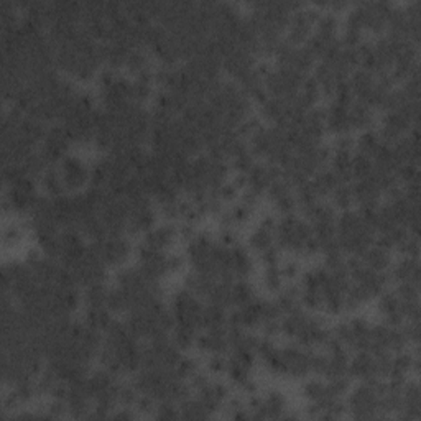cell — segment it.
I'll return each mask as SVG.
<instances>
[{
	"mask_svg": "<svg viewBox=\"0 0 421 421\" xmlns=\"http://www.w3.org/2000/svg\"><path fill=\"white\" fill-rule=\"evenodd\" d=\"M196 397L201 400V403L210 413H214L224 405L225 397H227V389H225L223 384L209 382L208 385H204L201 390H198Z\"/></svg>",
	"mask_w": 421,
	"mask_h": 421,
	"instance_id": "obj_25",
	"label": "cell"
},
{
	"mask_svg": "<svg viewBox=\"0 0 421 421\" xmlns=\"http://www.w3.org/2000/svg\"><path fill=\"white\" fill-rule=\"evenodd\" d=\"M125 66L135 76H138L140 73L147 71L150 69V63H148V57L145 53V48H134L130 49L127 59H125Z\"/></svg>",
	"mask_w": 421,
	"mask_h": 421,
	"instance_id": "obj_36",
	"label": "cell"
},
{
	"mask_svg": "<svg viewBox=\"0 0 421 421\" xmlns=\"http://www.w3.org/2000/svg\"><path fill=\"white\" fill-rule=\"evenodd\" d=\"M349 120H350V129H355V130L369 129L370 124L374 122V109L362 102L354 101L349 107Z\"/></svg>",
	"mask_w": 421,
	"mask_h": 421,
	"instance_id": "obj_31",
	"label": "cell"
},
{
	"mask_svg": "<svg viewBox=\"0 0 421 421\" xmlns=\"http://www.w3.org/2000/svg\"><path fill=\"white\" fill-rule=\"evenodd\" d=\"M316 32L336 37V32H338V18H336V15L329 12L319 15L318 22H316Z\"/></svg>",
	"mask_w": 421,
	"mask_h": 421,
	"instance_id": "obj_43",
	"label": "cell"
},
{
	"mask_svg": "<svg viewBox=\"0 0 421 421\" xmlns=\"http://www.w3.org/2000/svg\"><path fill=\"white\" fill-rule=\"evenodd\" d=\"M359 259L367 268L375 270V272H385L392 263V252L374 242L359 255Z\"/></svg>",
	"mask_w": 421,
	"mask_h": 421,
	"instance_id": "obj_22",
	"label": "cell"
},
{
	"mask_svg": "<svg viewBox=\"0 0 421 421\" xmlns=\"http://www.w3.org/2000/svg\"><path fill=\"white\" fill-rule=\"evenodd\" d=\"M415 127H418V124L413 122V119L405 110H387L379 135L382 142L392 145L398 138L408 135L410 130Z\"/></svg>",
	"mask_w": 421,
	"mask_h": 421,
	"instance_id": "obj_12",
	"label": "cell"
},
{
	"mask_svg": "<svg viewBox=\"0 0 421 421\" xmlns=\"http://www.w3.org/2000/svg\"><path fill=\"white\" fill-rule=\"evenodd\" d=\"M255 298L254 288L247 280H234L232 283V307H242V304L252 302Z\"/></svg>",
	"mask_w": 421,
	"mask_h": 421,
	"instance_id": "obj_38",
	"label": "cell"
},
{
	"mask_svg": "<svg viewBox=\"0 0 421 421\" xmlns=\"http://www.w3.org/2000/svg\"><path fill=\"white\" fill-rule=\"evenodd\" d=\"M177 237H178V229L174 227L173 224H163V225H158V227H152L148 232H145L142 245L143 247L165 252Z\"/></svg>",
	"mask_w": 421,
	"mask_h": 421,
	"instance_id": "obj_20",
	"label": "cell"
},
{
	"mask_svg": "<svg viewBox=\"0 0 421 421\" xmlns=\"http://www.w3.org/2000/svg\"><path fill=\"white\" fill-rule=\"evenodd\" d=\"M382 143H384L382 138H380V135L377 132L367 130V132H364L357 138V142H355V147H357L359 153H364V155H367V157L372 158V155L377 152L379 147Z\"/></svg>",
	"mask_w": 421,
	"mask_h": 421,
	"instance_id": "obj_39",
	"label": "cell"
},
{
	"mask_svg": "<svg viewBox=\"0 0 421 421\" xmlns=\"http://www.w3.org/2000/svg\"><path fill=\"white\" fill-rule=\"evenodd\" d=\"M379 312L385 318V323L390 326H402L405 323V316L402 309V303L395 292L382 293L379 302Z\"/></svg>",
	"mask_w": 421,
	"mask_h": 421,
	"instance_id": "obj_23",
	"label": "cell"
},
{
	"mask_svg": "<svg viewBox=\"0 0 421 421\" xmlns=\"http://www.w3.org/2000/svg\"><path fill=\"white\" fill-rule=\"evenodd\" d=\"M71 137L61 124H54L47 130L40 152L47 160L48 165H54L66 157V152L71 145Z\"/></svg>",
	"mask_w": 421,
	"mask_h": 421,
	"instance_id": "obj_10",
	"label": "cell"
},
{
	"mask_svg": "<svg viewBox=\"0 0 421 421\" xmlns=\"http://www.w3.org/2000/svg\"><path fill=\"white\" fill-rule=\"evenodd\" d=\"M230 273H232L234 280H245L252 272V260L247 250L239 247L237 244L230 247Z\"/></svg>",
	"mask_w": 421,
	"mask_h": 421,
	"instance_id": "obj_26",
	"label": "cell"
},
{
	"mask_svg": "<svg viewBox=\"0 0 421 421\" xmlns=\"http://www.w3.org/2000/svg\"><path fill=\"white\" fill-rule=\"evenodd\" d=\"M203 308L201 298L189 292L188 288H183L173 295L170 312L173 314L174 324L198 331L203 329Z\"/></svg>",
	"mask_w": 421,
	"mask_h": 421,
	"instance_id": "obj_4",
	"label": "cell"
},
{
	"mask_svg": "<svg viewBox=\"0 0 421 421\" xmlns=\"http://www.w3.org/2000/svg\"><path fill=\"white\" fill-rule=\"evenodd\" d=\"M178 408H179V418H184V420H206L213 417V413L204 407L201 400L198 397L184 398L183 402L178 403Z\"/></svg>",
	"mask_w": 421,
	"mask_h": 421,
	"instance_id": "obj_33",
	"label": "cell"
},
{
	"mask_svg": "<svg viewBox=\"0 0 421 421\" xmlns=\"http://www.w3.org/2000/svg\"><path fill=\"white\" fill-rule=\"evenodd\" d=\"M227 326L225 308L215 303H206L203 308V329H219Z\"/></svg>",
	"mask_w": 421,
	"mask_h": 421,
	"instance_id": "obj_32",
	"label": "cell"
},
{
	"mask_svg": "<svg viewBox=\"0 0 421 421\" xmlns=\"http://www.w3.org/2000/svg\"><path fill=\"white\" fill-rule=\"evenodd\" d=\"M208 370L210 374H224L227 370V359L224 357V354H210L208 360Z\"/></svg>",
	"mask_w": 421,
	"mask_h": 421,
	"instance_id": "obj_47",
	"label": "cell"
},
{
	"mask_svg": "<svg viewBox=\"0 0 421 421\" xmlns=\"http://www.w3.org/2000/svg\"><path fill=\"white\" fill-rule=\"evenodd\" d=\"M420 387L418 384H405L402 389V408L397 413V418L402 420H420L421 417V402H420Z\"/></svg>",
	"mask_w": 421,
	"mask_h": 421,
	"instance_id": "obj_21",
	"label": "cell"
},
{
	"mask_svg": "<svg viewBox=\"0 0 421 421\" xmlns=\"http://www.w3.org/2000/svg\"><path fill=\"white\" fill-rule=\"evenodd\" d=\"M333 334L348 349L369 350L370 324L362 318L344 321V323L336 326Z\"/></svg>",
	"mask_w": 421,
	"mask_h": 421,
	"instance_id": "obj_7",
	"label": "cell"
},
{
	"mask_svg": "<svg viewBox=\"0 0 421 421\" xmlns=\"http://www.w3.org/2000/svg\"><path fill=\"white\" fill-rule=\"evenodd\" d=\"M40 183H42L43 191L47 193L48 198H59L66 193L61 174H59V170L54 167V165H49V167L40 174Z\"/></svg>",
	"mask_w": 421,
	"mask_h": 421,
	"instance_id": "obj_29",
	"label": "cell"
},
{
	"mask_svg": "<svg viewBox=\"0 0 421 421\" xmlns=\"http://www.w3.org/2000/svg\"><path fill=\"white\" fill-rule=\"evenodd\" d=\"M336 237L344 254L359 257L365 249L375 242V230L359 210H343L336 219Z\"/></svg>",
	"mask_w": 421,
	"mask_h": 421,
	"instance_id": "obj_1",
	"label": "cell"
},
{
	"mask_svg": "<svg viewBox=\"0 0 421 421\" xmlns=\"http://www.w3.org/2000/svg\"><path fill=\"white\" fill-rule=\"evenodd\" d=\"M58 170L59 174H61L66 191H76V189L83 188L89 179L88 167L84 165L83 160L76 157H69V155H66V157L59 162Z\"/></svg>",
	"mask_w": 421,
	"mask_h": 421,
	"instance_id": "obj_14",
	"label": "cell"
},
{
	"mask_svg": "<svg viewBox=\"0 0 421 421\" xmlns=\"http://www.w3.org/2000/svg\"><path fill=\"white\" fill-rule=\"evenodd\" d=\"M319 18V12L312 7H302L295 10L290 17L287 42L293 47H300L303 42H307L312 35L313 25H316Z\"/></svg>",
	"mask_w": 421,
	"mask_h": 421,
	"instance_id": "obj_11",
	"label": "cell"
},
{
	"mask_svg": "<svg viewBox=\"0 0 421 421\" xmlns=\"http://www.w3.org/2000/svg\"><path fill=\"white\" fill-rule=\"evenodd\" d=\"M89 249L102 260L105 267H117V265H122L125 260L129 259L130 250H132L129 240L125 239L124 235H107V237L101 240H94V242L89 245Z\"/></svg>",
	"mask_w": 421,
	"mask_h": 421,
	"instance_id": "obj_6",
	"label": "cell"
},
{
	"mask_svg": "<svg viewBox=\"0 0 421 421\" xmlns=\"http://www.w3.org/2000/svg\"><path fill=\"white\" fill-rule=\"evenodd\" d=\"M196 338H198L196 329L186 328V326H178V324L173 326L172 340L179 350H188L191 349L193 345H196Z\"/></svg>",
	"mask_w": 421,
	"mask_h": 421,
	"instance_id": "obj_35",
	"label": "cell"
},
{
	"mask_svg": "<svg viewBox=\"0 0 421 421\" xmlns=\"http://www.w3.org/2000/svg\"><path fill=\"white\" fill-rule=\"evenodd\" d=\"M374 172V163L372 158L367 157V155L355 152L352 155V174L354 179H364L369 178L370 173Z\"/></svg>",
	"mask_w": 421,
	"mask_h": 421,
	"instance_id": "obj_42",
	"label": "cell"
},
{
	"mask_svg": "<svg viewBox=\"0 0 421 421\" xmlns=\"http://www.w3.org/2000/svg\"><path fill=\"white\" fill-rule=\"evenodd\" d=\"M153 417H157L158 420H178L179 418L178 403H174V402H158Z\"/></svg>",
	"mask_w": 421,
	"mask_h": 421,
	"instance_id": "obj_44",
	"label": "cell"
},
{
	"mask_svg": "<svg viewBox=\"0 0 421 421\" xmlns=\"http://www.w3.org/2000/svg\"><path fill=\"white\" fill-rule=\"evenodd\" d=\"M22 237H23V230L17 224H10L4 229L2 240H4L5 245H8V247H12V245H17L20 240H22Z\"/></svg>",
	"mask_w": 421,
	"mask_h": 421,
	"instance_id": "obj_46",
	"label": "cell"
},
{
	"mask_svg": "<svg viewBox=\"0 0 421 421\" xmlns=\"http://www.w3.org/2000/svg\"><path fill=\"white\" fill-rule=\"evenodd\" d=\"M138 270L145 277L152 282H160L165 275L170 273L168 267V255L160 250H153L143 247L140 244L138 247Z\"/></svg>",
	"mask_w": 421,
	"mask_h": 421,
	"instance_id": "obj_13",
	"label": "cell"
},
{
	"mask_svg": "<svg viewBox=\"0 0 421 421\" xmlns=\"http://www.w3.org/2000/svg\"><path fill=\"white\" fill-rule=\"evenodd\" d=\"M280 249L302 255H314L319 252L312 224L307 219L298 218L297 214H285L277 223V235H275Z\"/></svg>",
	"mask_w": 421,
	"mask_h": 421,
	"instance_id": "obj_2",
	"label": "cell"
},
{
	"mask_svg": "<svg viewBox=\"0 0 421 421\" xmlns=\"http://www.w3.org/2000/svg\"><path fill=\"white\" fill-rule=\"evenodd\" d=\"M107 293L109 288L104 283H96L91 287H86L83 295V302L86 304V309L94 308H107Z\"/></svg>",
	"mask_w": 421,
	"mask_h": 421,
	"instance_id": "obj_34",
	"label": "cell"
},
{
	"mask_svg": "<svg viewBox=\"0 0 421 421\" xmlns=\"http://www.w3.org/2000/svg\"><path fill=\"white\" fill-rule=\"evenodd\" d=\"M333 196V201L336 204V208H339L340 210H349L354 206L355 198H354V191H352V184L349 183H340L336 186V189L331 193Z\"/></svg>",
	"mask_w": 421,
	"mask_h": 421,
	"instance_id": "obj_37",
	"label": "cell"
},
{
	"mask_svg": "<svg viewBox=\"0 0 421 421\" xmlns=\"http://www.w3.org/2000/svg\"><path fill=\"white\" fill-rule=\"evenodd\" d=\"M69 270H71L76 283L81 285L84 288L96 283H104L105 280V265L89 247L86 254H84Z\"/></svg>",
	"mask_w": 421,
	"mask_h": 421,
	"instance_id": "obj_9",
	"label": "cell"
},
{
	"mask_svg": "<svg viewBox=\"0 0 421 421\" xmlns=\"http://www.w3.org/2000/svg\"><path fill=\"white\" fill-rule=\"evenodd\" d=\"M155 214L153 204L150 196H140L129 199V218H127V227H125V234H142L148 232L153 227Z\"/></svg>",
	"mask_w": 421,
	"mask_h": 421,
	"instance_id": "obj_8",
	"label": "cell"
},
{
	"mask_svg": "<svg viewBox=\"0 0 421 421\" xmlns=\"http://www.w3.org/2000/svg\"><path fill=\"white\" fill-rule=\"evenodd\" d=\"M312 184H313L316 194H318V198H324V196H329V194L336 189V186L340 183H339L338 177L334 174L333 170L324 167V168L318 170V172L313 174Z\"/></svg>",
	"mask_w": 421,
	"mask_h": 421,
	"instance_id": "obj_30",
	"label": "cell"
},
{
	"mask_svg": "<svg viewBox=\"0 0 421 421\" xmlns=\"http://www.w3.org/2000/svg\"><path fill=\"white\" fill-rule=\"evenodd\" d=\"M184 265V259L182 255H168V267H170V273H174L178 272V270H182Z\"/></svg>",
	"mask_w": 421,
	"mask_h": 421,
	"instance_id": "obj_50",
	"label": "cell"
},
{
	"mask_svg": "<svg viewBox=\"0 0 421 421\" xmlns=\"http://www.w3.org/2000/svg\"><path fill=\"white\" fill-rule=\"evenodd\" d=\"M254 157H255V155L250 152V148H249L247 152H244V153L237 155V157L230 158V162H232V167L235 168V172L245 174L255 165Z\"/></svg>",
	"mask_w": 421,
	"mask_h": 421,
	"instance_id": "obj_45",
	"label": "cell"
},
{
	"mask_svg": "<svg viewBox=\"0 0 421 421\" xmlns=\"http://www.w3.org/2000/svg\"><path fill=\"white\" fill-rule=\"evenodd\" d=\"M38 194L37 188H35L32 177H23L17 179V182L7 184L4 196V210H17V213H28L37 203Z\"/></svg>",
	"mask_w": 421,
	"mask_h": 421,
	"instance_id": "obj_5",
	"label": "cell"
},
{
	"mask_svg": "<svg viewBox=\"0 0 421 421\" xmlns=\"http://www.w3.org/2000/svg\"><path fill=\"white\" fill-rule=\"evenodd\" d=\"M263 285L268 292H282L283 287V275L282 270H280L278 263L277 265H265V272H263Z\"/></svg>",
	"mask_w": 421,
	"mask_h": 421,
	"instance_id": "obj_41",
	"label": "cell"
},
{
	"mask_svg": "<svg viewBox=\"0 0 421 421\" xmlns=\"http://www.w3.org/2000/svg\"><path fill=\"white\" fill-rule=\"evenodd\" d=\"M352 155L354 152L334 150V155L331 157V170H333L336 177H338L339 183H350L354 179Z\"/></svg>",
	"mask_w": 421,
	"mask_h": 421,
	"instance_id": "obj_28",
	"label": "cell"
},
{
	"mask_svg": "<svg viewBox=\"0 0 421 421\" xmlns=\"http://www.w3.org/2000/svg\"><path fill=\"white\" fill-rule=\"evenodd\" d=\"M254 63H255L254 54L240 47L232 49V52L227 53L223 58V68L225 69V73L235 79H240L242 76H245L250 69H254Z\"/></svg>",
	"mask_w": 421,
	"mask_h": 421,
	"instance_id": "obj_16",
	"label": "cell"
},
{
	"mask_svg": "<svg viewBox=\"0 0 421 421\" xmlns=\"http://www.w3.org/2000/svg\"><path fill=\"white\" fill-rule=\"evenodd\" d=\"M275 235H277V219L273 215H267L262 219V223L259 224V227L254 230L252 235L249 237V245L257 254H262L263 250H267L275 245Z\"/></svg>",
	"mask_w": 421,
	"mask_h": 421,
	"instance_id": "obj_18",
	"label": "cell"
},
{
	"mask_svg": "<svg viewBox=\"0 0 421 421\" xmlns=\"http://www.w3.org/2000/svg\"><path fill=\"white\" fill-rule=\"evenodd\" d=\"M392 278L397 283H415L420 287V263L418 257H405L395 265L392 270Z\"/></svg>",
	"mask_w": 421,
	"mask_h": 421,
	"instance_id": "obj_27",
	"label": "cell"
},
{
	"mask_svg": "<svg viewBox=\"0 0 421 421\" xmlns=\"http://www.w3.org/2000/svg\"><path fill=\"white\" fill-rule=\"evenodd\" d=\"M196 348L209 355L229 352L227 326L219 329H204V333L198 334Z\"/></svg>",
	"mask_w": 421,
	"mask_h": 421,
	"instance_id": "obj_17",
	"label": "cell"
},
{
	"mask_svg": "<svg viewBox=\"0 0 421 421\" xmlns=\"http://www.w3.org/2000/svg\"><path fill=\"white\" fill-rule=\"evenodd\" d=\"M336 150H343V152H354L355 148V140L350 137V135H340V137L336 140Z\"/></svg>",
	"mask_w": 421,
	"mask_h": 421,
	"instance_id": "obj_48",
	"label": "cell"
},
{
	"mask_svg": "<svg viewBox=\"0 0 421 421\" xmlns=\"http://www.w3.org/2000/svg\"><path fill=\"white\" fill-rule=\"evenodd\" d=\"M349 374L350 377L362 380V382L382 380L379 372L377 357L370 350H357V355L352 360H349Z\"/></svg>",
	"mask_w": 421,
	"mask_h": 421,
	"instance_id": "obj_15",
	"label": "cell"
},
{
	"mask_svg": "<svg viewBox=\"0 0 421 421\" xmlns=\"http://www.w3.org/2000/svg\"><path fill=\"white\" fill-rule=\"evenodd\" d=\"M135 417V415L132 413V408H120L119 412H115V413H112L110 415V418H114V420H132Z\"/></svg>",
	"mask_w": 421,
	"mask_h": 421,
	"instance_id": "obj_51",
	"label": "cell"
},
{
	"mask_svg": "<svg viewBox=\"0 0 421 421\" xmlns=\"http://www.w3.org/2000/svg\"><path fill=\"white\" fill-rule=\"evenodd\" d=\"M303 393L312 403L324 402V400H339V398H329L326 384L321 382V380H309V382L304 384Z\"/></svg>",
	"mask_w": 421,
	"mask_h": 421,
	"instance_id": "obj_40",
	"label": "cell"
},
{
	"mask_svg": "<svg viewBox=\"0 0 421 421\" xmlns=\"http://www.w3.org/2000/svg\"><path fill=\"white\" fill-rule=\"evenodd\" d=\"M385 382L374 380V382H362L349 397V412L357 420H374L380 418V395L385 390Z\"/></svg>",
	"mask_w": 421,
	"mask_h": 421,
	"instance_id": "obj_3",
	"label": "cell"
},
{
	"mask_svg": "<svg viewBox=\"0 0 421 421\" xmlns=\"http://www.w3.org/2000/svg\"><path fill=\"white\" fill-rule=\"evenodd\" d=\"M349 107L350 105H343L338 102L331 104V107L326 110V127H328L331 132L339 134V135H348L350 129V120H349Z\"/></svg>",
	"mask_w": 421,
	"mask_h": 421,
	"instance_id": "obj_24",
	"label": "cell"
},
{
	"mask_svg": "<svg viewBox=\"0 0 421 421\" xmlns=\"http://www.w3.org/2000/svg\"><path fill=\"white\" fill-rule=\"evenodd\" d=\"M280 270H282L283 278L293 280V278L298 275L300 267H298V263H297V262H287V263H283L282 267H280Z\"/></svg>",
	"mask_w": 421,
	"mask_h": 421,
	"instance_id": "obj_49",
	"label": "cell"
},
{
	"mask_svg": "<svg viewBox=\"0 0 421 421\" xmlns=\"http://www.w3.org/2000/svg\"><path fill=\"white\" fill-rule=\"evenodd\" d=\"M352 191L355 203L359 204V208H375L380 204V196L384 191L372 178L357 179L355 184H352Z\"/></svg>",
	"mask_w": 421,
	"mask_h": 421,
	"instance_id": "obj_19",
	"label": "cell"
}]
</instances>
